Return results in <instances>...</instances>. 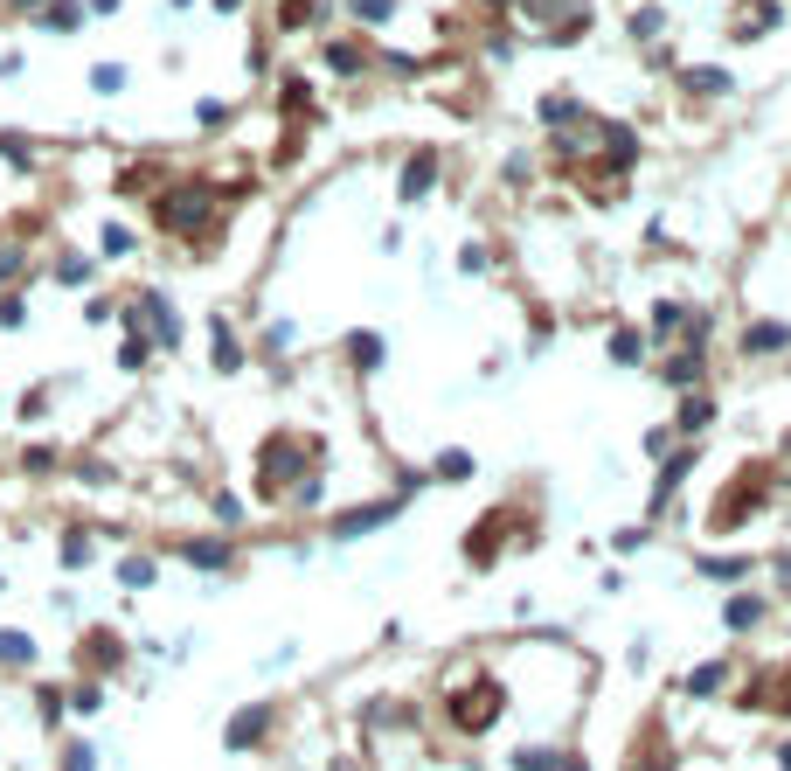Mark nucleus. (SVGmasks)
<instances>
[{
    "label": "nucleus",
    "instance_id": "9",
    "mask_svg": "<svg viewBox=\"0 0 791 771\" xmlns=\"http://www.w3.org/2000/svg\"><path fill=\"white\" fill-rule=\"evenodd\" d=\"M63 771H91V750H70V765Z\"/></svg>",
    "mask_w": 791,
    "mask_h": 771
},
{
    "label": "nucleus",
    "instance_id": "1",
    "mask_svg": "<svg viewBox=\"0 0 791 771\" xmlns=\"http://www.w3.org/2000/svg\"><path fill=\"white\" fill-rule=\"evenodd\" d=\"M521 7L535 14V22H555V28H562L555 42H577L583 28H590V7H583V0H521Z\"/></svg>",
    "mask_w": 791,
    "mask_h": 771
},
{
    "label": "nucleus",
    "instance_id": "5",
    "mask_svg": "<svg viewBox=\"0 0 791 771\" xmlns=\"http://www.w3.org/2000/svg\"><path fill=\"white\" fill-rule=\"evenodd\" d=\"M0 661H35V646L22 633H0Z\"/></svg>",
    "mask_w": 791,
    "mask_h": 771
},
{
    "label": "nucleus",
    "instance_id": "7",
    "mask_svg": "<svg viewBox=\"0 0 791 771\" xmlns=\"http://www.w3.org/2000/svg\"><path fill=\"white\" fill-rule=\"evenodd\" d=\"M257 730H264V709H250V716H237V730H230V744H250Z\"/></svg>",
    "mask_w": 791,
    "mask_h": 771
},
{
    "label": "nucleus",
    "instance_id": "2",
    "mask_svg": "<svg viewBox=\"0 0 791 771\" xmlns=\"http://www.w3.org/2000/svg\"><path fill=\"white\" fill-rule=\"evenodd\" d=\"M202 215H209V188H181V195H167V202H160V223H167V230H202Z\"/></svg>",
    "mask_w": 791,
    "mask_h": 771
},
{
    "label": "nucleus",
    "instance_id": "8",
    "mask_svg": "<svg viewBox=\"0 0 791 771\" xmlns=\"http://www.w3.org/2000/svg\"><path fill=\"white\" fill-rule=\"evenodd\" d=\"M354 14L361 22H389V0H354Z\"/></svg>",
    "mask_w": 791,
    "mask_h": 771
},
{
    "label": "nucleus",
    "instance_id": "4",
    "mask_svg": "<svg viewBox=\"0 0 791 771\" xmlns=\"http://www.w3.org/2000/svg\"><path fill=\"white\" fill-rule=\"evenodd\" d=\"M791 334L785 327H750V334H743V347H757V355H770V347H785Z\"/></svg>",
    "mask_w": 791,
    "mask_h": 771
},
{
    "label": "nucleus",
    "instance_id": "3",
    "mask_svg": "<svg viewBox=\"0 0 791 771\" xmlns=\"http://www.w3.org/2000/svg\"><path fill=\"white\" fill-rule=\"evenodd\" d=\"M430 181H438V153H417L410 167H403V202H417Z\"/></svg>",
    "mask_w": 791,
    "mask_h": 771
},
{
    "label": "nucleus",
    "instance_id": "6",
    "mask_svg": "<svg viewBox=\"0 0 791 771\" xmlns=\"http://www.w3.org/2000/svg\"><path fill=\"white\" fill-rule=\"evenodd\" d=\"M687 91H729V77L722 70H687Z\"/></svg>",
    "mask_w": 791,
    "mask_h": 771
}]
</instances>
